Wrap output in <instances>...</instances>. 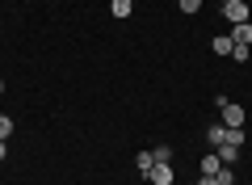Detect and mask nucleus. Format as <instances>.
I'll use <instances>...</instances> for the list:
<instances>
[{"mask_svg": "<svg viewBox=\"0 0 252 185\" xmlns=\"http://www.w3.org/2000/svg\"><path fill=\"white\" fill-rule=\"evenodd\" d=\"M4 156H9V148H4V139H0V160H4Z\"/></svg>", "mask_w": 252, "mask_h": 185, "instance_id": "17", "label": "nucleus"}, {"mask_svg": "<svg viewBox=\"0 0 252 185\" xmlns=\"http://www.w3.org/2000/svg\"><path fill=\"white\" fill-rule=\"evenodd\" d=\"M223 143H231V148H244V126H223Z\"/></svg>", "mask_w": 252, "mask_h": 185, "instance_id": "7", "label": "nucleus"}, {"mask_svg": "<svg viewBox=\"0 0 252 185\" xmlns=\"http://www.w3.org/2000/svg\"><path fill=\"white\" fill-rule=\"evenodd\" d=\"M219 168H223V160H219V151H210V156H202V177H215Z\"/></svg>", "mask_w": 252, "mask_h": 185, "instance_id": "5", "label": "nucleus"}, {"mask_svg": "<svg viewBox=\"0 0 252 185\" xmlns=\"http://www.w3.org/2000/svg\"><path fill=\"white\" fill-rule=\"evenodd\" d=\"M135 164H139V173H152V164H156V151H139V156H135Z\"/></svg>", "mask_w": 252, "mask_h": 185, "instance_id": "8", "label": "nucleus"}, {"mask_svg": "<svg viewBox=\"0 0 252 185\" xmlns=\"http://www.w3.org/2000/svg\"><path fill=\"white\" fill-rule=\"evenodd\" d=\"M9 135H13V118L0 114V139H9Z\"/></svg>", "mask_w": 252, "mask_h": 185, "instance_id": "15", "label": "nucleus"}, {"mask_svg": "<svg viewBox=\"0 0 252 185\" xmlns=\"http://www.w3.org/2000/svg\"><path fill=\"white\" fill-rule=\"evenodd\" d=\"M156 160H164V164L172 160V148H168V143H160V148H156Z\"/></svg>", "mask_w": 252, "mask_h": 185, "instance_id": "16", "label": "nucleus"}, {"mask_svg": "<svg viewBox=\"0 0 252 185\" xmlns=\"http://www.w3.org/2000/svg\"><path fill=\"white\" fill-rule=\"evenodd\" d=\"M177 9H181V13H193V17H198V13H202V0H177Z\"/></svg>", "mask_w": 252, "mask_h": 185, "instance_id": "13", "label": "nucleus"}, {"mask_svg": "<svg viewBox=\"0 0 252 185\" xmlns=\"http://www.w3.org/2000/svg\"><path fill=\"white\" fill-rule=\"evenodd\" d=\"M109 13L114 17H130L135 13V0H109Z\"/></svg>", "mask_w": 252, "mask_h": 185, "instance_id": "6", "label": "nucleus"}, {"mask_svg": "<svg viewBox=\"0 0 252 185\" xmlns=\"http://www.w3.org/2000/svg\"><path fill=\"white\" fill-rule=\"evenodd\" d=\"M147 181H152V185H172V164L156 160V164H152V173H147Z\"/></svg>", "mask_w": 252, "mask_h": 185, "instance_id": "3", "label": "nucleus"}, {"mask_svg": "<svg viewBox=\"0 0 252 185\" xmlns=\"http://www.w3.org/2000/svg\"><path fill=\"white\" fill-rule=\"evenodd\" d=\"M0 93H4V80H0Z\"/></svg>", "mask_w": 252, "mask_h": 185, "instance_id": "18", "label": "nucleus"}, {"mask_svg": "<svg viewBox=\"0 0 252 185\" xmlns=\"http://www.w3.org/2000/svg\"><path fill=\"white\" fill-rule=\"evenodd\" d=\"M219 110H223V126H244V106H235V101H227V97H219Z\"/></svg>", "mask_w": 252, "mask_h": 185, "instance_id": "1", "label": "nucleus"}, {"mask_svg": "<svg viewBox=\"0 0 252 185\" xmlns=\"http://www.w3.org/2000/svg\"><path fill=\"white\" fill-rule=\"evenodd\" d=\"M210 46H215V55H231V46H235V42H231V34H219Z\"/></svg>", "mask_w": 252, "mask_h": 185, "instance_id": "10", "label": "nucleus"}, {"mask_svg": "<svg viewBox=\"0 0 252 185\" xmlns=\"http://www.w3.org/2000/svg\"><path fill=\"white\" fill-rule=\"evenodd\" d=\"M223 17L231 21V26H240V21H248V4H244V0H227V4H223Z\"/></svg>", "mask_w": 252, "mask_h": 185, "instance_id": "2", "label": "nucleus"}, {"mask_svg": "<svg viewBox=\"0 0 252 185\" xmlns=\"http://www.w3.org/2000/svg\"><path fill=\"white\" fill-rule=\"evenodd\" d=\"M215 181H219V185H235V173H231V164H223V168H219V173H215Z\"/></svg>", "mask_w": 252, "mask_h": 185, "instance_id": "12", "label": "nucleus"}, {"mask_svg": "<svg viewBox=\"0 0 252 185\" xmlns=\"http://www.w3.org/2000/svg\"><path fill=\"white\" fill-rule=\"evenodd\" d=\"M206 139H210V148H223V126H210Z\"/></svg>", "mask_w": 252, "mask_h": 185, "instance_id": "14", "label": "nucleus"}, {"mask_svg": "<svg viewBox=\"0 0 252 185\" xmlns=\"http://www.w3.org/2000/svg\"><path fill=\"white\" fill-rule=\"evenodd\" d=\"M219 4H227V0H219Z\"/></svg>", "mask_w": 252, "mask_h": 185, "instance_id": "19", "label": "nucleus"}, {"mask_svg": "<svg viewBox=\"0 0 252 185\" xmlns=\"http://www.w3.org/2000/svg\"><path fill=\"white\" fill-rule=\"evenodd\" d=\"M215 151H219L223 164H235V160H240V148H231V143H223V148H215Z\"/></svg>", "mask_w": 252, "mask_h": 185, "instance_id": "9", "label": "nucleus"}, {"mask_svg": "<svg viewBox=\"0 0 252 185\" xmlns=\"http://www.w3.org/2000/svg\"><path fill=\"white\" fill-rule=\"evenodd\" d=\"M231 42H244V46H252V26H248V21L231 26Z\"/></svg>", "mask_w": 252, "mask_h": 185, "instance_id": "4", "label": "nucleus"}, {"mask_svg": "<svg viewBox=\"0 0 252 185\" xmlns=\"http://www.w3.org/2000/svg\"><path fill=\"white\" fill-rule=\"evenodd\" d=\"M227 59H235V63H248V59H252V51H248V46H244V42H235Z\"/></svg>", "mask_w": 252, "mask_h": 185, "instance_id": "11", "label": "nucleus"}]
</instances>
